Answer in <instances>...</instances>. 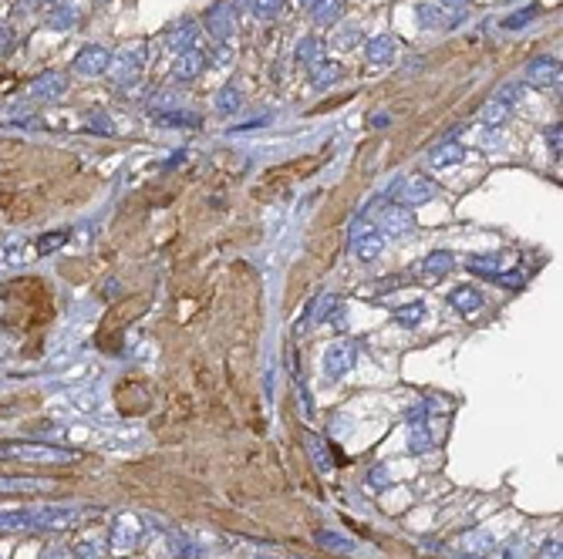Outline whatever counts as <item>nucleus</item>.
I'll list each match as a JSON object with an SVG mask.
<instances>
[{"instance_id": "nucleus-1", "label": "nucleus", "mask_w": 563, "mask_h": 559, "mask_svg": "<svg viewBox=\"0 0 563 559\" xmlns=\"http://www.w3.org/2000/svg\"><path fill=\"white\" fill-rule=\"evenodd\" d=\"M436 196V186L422 176H405L398 179L395 186H391V199L398 206H419V203H428Z\"/></svg>"}, {"instance_id": "nucleus-2", "label": "nucleus", "mask_w": 563, "mask_h": 559, "mask_svg": "<svg viewBox=\"0 0 563 559\" xmlns=\"http://www.w3.org/2000/svg\"><path fill=\"white\" fill-rule=\"evenodd\" d=\"M0 458H27V462H71V452L48 445H24V442H4L0 445Z\"/></svg>"}, {"instance_id": "nucleus-3", "label": "nucleus", "mask_w": 563, "mask_h": 559, "mask_svg": "<svg viewBox=\"0 0 563 559\" xmlns=\"http://www.w3.org/2000/svg\"><path fill=\"white\" fill-rule=\"evenodd\" d=\"M206 31L219 41V44H230L233 34H236V17H233L230 4H213L206 11Z\"/></svg>"}, {"instance_id": "nucleus-4", "label": "nucleus", "mask_w": 563, "mask_h": 559, "mask_svg": "<svg viewBox=\"0 0 563 559\" xmlns=\"http://www.w3.org/2000/svg\"><path fill=\"white\" fill-rule=\"evenodd\" d=\"M526 78H530V85H537V88H557V85H560V64L553 61V58H537V61H530V68H526Z\"/></svg>"}, {"instance_id": "nucleus-5", "label": "nucleus", "mask_w": 563, "mask_h": 559, "mask_svg": "<svg viewBox=\"0 0 563 559\" xmlns=\"http://www.w3.org/2000/svg\"><path fill=\"white\" fill-rule=\"evenodd\" d=\"M58 482L54 479H0V492H11V496H41V492H54Z\"/></svg>"}, {"instance_id": "nucleus-6", "label": "nucleus", "mask_w": 563, "mask_h": 559, "mask_svg": "<svg viewBox=\"0 0 563 559\" xmlns=\"http://www.w3.org/2000/svg\"><path fill=\"white\" fill-rule=\"evenodd\" d=\"M382 226H384V233H388V236H405V233H411L415 219H411V213L405 209V206L388 203L382 209Z\"/></svg>"}, {"instance_id": "nucleus-7", "label": "nucleus", "mask_w": 563, "mask_h": 559, "mask_svg": "<svg viewBox=\"0 0 563 559\" xmlns=\"http://www.w3.org/2000/svg\"><path fill=\"white\" fill-rule=\"evenodd\" d=\"M448 304L456 307L465 320H475L479 314H483V297L475 293V287H459V290H452Z\"/></svg>"}, {"instance_id": "nucleus-8", "label": "nucleus", "mask_w": 563, "mask_h": 559, "mask_svg": "<svg viewBox=\"0 0 563 559\" xmlns=\"http://www.w3.org/2000/svg\"><path fill=\"white\" fill-rule=\"evenodd\" d=\"M351 364H354V344H351V341L331 344V351H327V374H331V378L347 374Z\"/></svg>"}, {"instance_id": "nucleus-9", "label": "nucleus", "mask_w": 563, "mask_h": 559, "mask_svg": "<svg viewBox=\"0 0 563 559\" xmlns=\"http://www.w3.org/2000/svg\"><path fill=\"white\" fill-rule=\"evenodd\" d=\"M351 246H354V253L361 256V260H374V256L384 250V233H378V229H364V233H358L354 240H351Z\"/></svg>"}, {"instance_id": "nucleus-10", "label": "nucleus", "mask_w": 563, "mask_h": 559, "mask_svg": "<svg viewBox=\"0 0 563 559\" xmlns=\"http://www.w3.org/2000/svg\"><path fill=\"white\" fill-rule=\"evenodd\" d=\"M364 58L372 64H388L395 58V38H388V34H378L364 44Z\"/></svg>"}, {"instance_id": "nucleus-11", "label": "nucleus", "mask_w": 563, "mask_h": 559, "mask_svg": "<svg viewBox=\"0 0 563 559\" xmlns=\"http://www.w3.org/2000/svg\"><path fill=\"white\" fill-rule=\"evenodd\" d=\"M206 68V54L203 51H182L179 61H176V78L179 81H192V78H199V71Z\"/></svg>"}, {"instance_id": "nucleus-12", "label": "nucleus", "mask_w": 563, "mask_h": 559, "mask_svg": "<svg viewBox=\"0 0 563 559\" xmlns=\"http://www.w3.org/2000/svg\"><path fill=\"white\" fill-rule=\"evenodd\" d=\"M192 41H196V24L192 21H182V27H176V31H169L166 38V48H172V51H189Z\"/></svg>"}, {"instance_id": "nucleus-13", "label": "nucleus", "mask_w": 563, "mask_h": 559, "mask_svg": "<svg viewBox=\"0 0 563 559\" xmlns=\"http://www.w3.org/2000/svg\"><path fill=\"white\" fill-rule=\"evenodd\" d=\"M310 17H314V24H334L341 17V0H314Z\"/></svg>"}, {"instance_id": "nucleus-14", "label": "nucleus", "mask_w": 563, "mask_h": 559, "mask_svg": "<svg viewBox=\"0 0 563 559\" xmlns=\"http://www.w3.org/2000/svg\"><path fill=\"white\" fill-rule=\"evenodd\" d=\"M456 267V260H452V253H446V250H438V253H428L422 260V273H428V277H442V273H448V270Z\"/></svg>"}, {"instance_id": "nucleus-15", "label": "nucleus", "mask_w": 563, "mask_h": 559, "mask_svg": "<svg viewBox=\"0 0 563 559\" xmlns=\"http://www.w3.org/2000/svg\"><path fill=\"white\" fill-rule=\"evenodd\" d=\"M152 118L159 125H172V128H199V118L189 112H152Z\"/></svg>"}, {"instance_id": "nucleus-16", "label": "nucleus", "mask_w": 563, "mask_h": 559, "mask_svg": "<svg viewBox=\"0 0 563 559\" xmlns=\"http://www.w3.org/2000/svg\"><path fill=\"white\" fill-rule=\"evenodd\" d=\"M78 68L88 71V75H98V71L108 68V51H102V48H88V51L78 58Z\"/></svg>"}, {"instance_id": "nucleus-17", "label": "nucleus", "mask_w": 563, "mask_h": 559, "mask_svg": "<svg viewBox=\"0 0 563 559\" xmlns=\"http://www.w3.org/2000/svg\"><path fill=\"white\" fill-rule=\"evenodd\" d=\"M320 54H324V44L317 38H304L297 44V61L300 64H310V68H317L320 64Z\"/></svg>"}, {"instance_id": "nucleus-18", "label": "nucleus", "mask_w": 563, "mask_h": 559, "mask_svg": "<svg viewBox=\"0 0 563 559\" xmlns=\"http://www.w3.org/2000/svg\"><path fill=\"white\" fill-rule=\"evenodd\" d=\"M503 263H506V260H503L500 253L473 256V260H469V270H473V273H483V277H496V273H503Z\"/></svg>"}, {"instance_id": "nucleus-19", "label": "nucleus", "mask_w": 563, "mask_h": 559, "mask_svg": "<svg viewBox=\"0 0 563 559\" xmlns=\"http://www.w3.org/2000/svg\"><path fill=\"white\" fill-rule=\"evenodd\" d=\"M462 145H456V142H446V145H438L436 152H432V166H456V162H462Z\"/></svg>"}, {"instance_id": "nucleus-20", "label": "nucleus", "mask_w": 563, "mask_h": 559, "mask_svg": "<svg viewBox=\"0 0 563 559\" xmlns=\"http://www.w3.org/2000/svg\"><path fill=\"white\" fill-rule=\"evenodd\" d=\"M506 115H510V105H503L500 98H493V102H486L483 108H479V118H483L486 125H503Z\"/></svg>"}, {"instance_id": "nucleus-21", "label": "nucleus", "mask_w": 563, "mask_h": 559, "mask_svg": "<svg viewBox=\"0 0 563 559\" xmlns=\"http://www.w3.org/2000/svg\"><path fill=\"white\" fill-rule=\"evenodd\" d=\"M419 21H422V27H442L448 21V11H442L436 4H419Z\"/></svg>"}, {"instance_id": "nucleus-22", "label": "nucleus", "mask_w": 563, "mask_h": 559, "mask_svg": "<svg viewBox=\"0 0 563 559\" xmlns=\"http://www.w3.org/2000/svg\"><path fill=\"white\" fill-rule=\"evenodd\" d=\"M337 78H341V64L320 61L317 68H314V88H327V85H334Z\"/></svg>"}, {"instance_id": "nucleus-23", "label": "nucleus", "mask_w": 563, "mask_h": 559, "mask_svg": "<svg viewBox=\"0 0 563 559\" xmlns=\"http://www.w3.org/2000/svg\"><path fill=\"white\" fill-rule=\"evenodd\" d=\"M216 108L223 115H233L236 108H240V91H236V88H223L216 95Z\"/></svg>"}, {"instance_id": "nucleus-24", "label": "nucleus", "mask_w": 563, "mask_h": 559, "mask_svg": "<svg viewBox=\"0 0 563 559\" xmlns=\"http://www.w3.org/2000/svg\"><path fill=\"white\" fill-rule=\"evenodd\" d=\"M283 11V0H253V14L260 21H273Z\"/></svg>"}, {"instance_id": "nucleus-25", "label": "nucleus", "mask_w": 563, "mask_h": 559, "mask_svg": "<svg viewBox=\"0 0 563 559\" xmlns=\"http://www.w3.org/2000/svg\"><path fill=\"white\" fill-rule=\"evenodd\" d=\"M425 317V304H405L395 310V320L398 324H419Z\"/></svg>"}, {"instance_id": "nucleus-26", "label": "nucleus", "mask_w": 563, "mask_h": 559, "mask_svg": "<svg viewBox=\"0 0 563 559\" xmlns=\"http://www.w3.org/2000/svg\"><path fill=\"white\" fill-rule=\"evenodd\" d=\"M314 307H317V310H310V320H314V324H320L324 317H331V310L337 307V297H334V293H324V297H320Z\"/></svg>"}, {"instance_id": "nucleus-27", "label": "nucleus", "mask_w": 563, "mask_h": 559, "mask_svg": "<svg viewBox=\"0 0 563 559\" xmlns=\"http://www.w3.org/2000/svg\"><path fill=\"white\" fill-rule=\"evenodd\" d=\"M307 448H310V455L317 458L320 472H331V458H327V452H324V442H320V438H314V435H307Z\"/></svg>"}, {"instance_id": "nucleus-28", "label": "nucleus", "mask_w": 563, "mask_h": 559, "mask_svg": "<svg viewBox=\"0 0 563 559\" xmlns=\"http://www.w3.org/2000/svg\"><path fill=\"white\" fill-rule=\"evenodd\" d=\"M31 213H34V199H31V196H21V199L11 206V219H27Z\"/></svg>"}, {"instance_id": "nucleus-29", "label": "nucleus", "mask_w": 563, "mask_h": 559, "mask_svg": "<svg viewBox=\"0 0 563 559\" xmlns=\"http://www.w3.org/2000/svg\"><path fill=\"white\" fill-rule=\"evenodd\" d=\"M489 280L500 283V287H510V290H520V287H523V273H516V270H512V273H496V277H489Z\"/></svg>"}, {"instance_id": "nucleus-30", "label": "nucleus", "mask_w": 563, "mask_h": 559, "mask_svg": "<svg viewBox=\"0 0 563 559\" xmlns=\"http://www.w3.org/2000/svg\"><path fill=\"white\" fill-rule=\"evenodd\" d=\"M64 240H68V233H51V236H44V240H41V253H51V250H58Z\"/></svg>"}, {"instance_id": "nucleus-31", "label": "nucleus", "mask_w": 563, "mask_h": 559, "mask_svg": "<svg viewBox=\"0 0 563 559\" xmlns=\"http://www.w3.org/2000/svg\"><path fill=\"white\" fill-rule=\"evenodd\" d=\"M317 539H320V543H324V546H341V549H354V543H351V539H341V536H331V533H320Z\"/></svg>"}, {"instance_id": "nucleus-32", "label": "nucleus", "mask_w": 563, "mask_h": 559, "mask_svg": "<svg viewBox=\"0 0 563 559\" xmlns=\"http://www.w3.org/2000/svg\"><path fill=\"white\" fill-rule=\"evenodd\" d=\"M14 155H21V142L0 139V159H14Z\"/></svg>"}, {"instance_id": "nucleus-33", "label": "nucleus", "mask_w": 563, "mask_h": 559, "mask_svg": "<svg viewBox=\"0 0 563 559\" xmlns=\"http://www.w3.org/2000/svg\"><path fill=\"white\" fill-rule=\"evenodd\" d=\"M526 21H530V11H523V14H512V17H506V21H503V27H523Z\"/></svg>"}, {"instance_id": "nucleus-34", "label": "nucleus", "mask_w": 563, "mask_h": 559, "mask_svg": "<svg viewBox=\"0 0 563 559\" xmlns=\"http://www.w3.org/2000/svg\"><path fill=\"white\" fill-rule=\"evenodd\" d=\"M267 118H253V122H243V125H233V132H250V128H263Z\"/></svg>"}, {"instance_id": "nucleus-35", "label": "nucleus", "mask_w": 563, "mask_h": 559, "mask_svg": "<svg viewBox=\"0 0 563 559\" xmlns=\"http://www.w3.org/2000/svg\"><path fill=\"white\" fill-rule=\"evenodd\" d=\"M547 139H550L553 152H560V125H557V128H550V132H547Z\"/></svg>"}, {"instance_id": "nucleus-36", "label": "nucleus", "mask_w": 563, "mask_h": 559, "mask_svg": "<svg viewBox=\"0 0 563 559\" xmlns=\"http://www.w3.org/2000/svg\"><path fill=\"white\" fill-rule=\"evenodd\" d=\"M388 125V115H374V128H384Z\"/></svg>"}, {"instance_id": "nucleus-37", "label": "nucleus", "mask_w": 563, "mask_h": 559, "mask_svg": "<svg viewBox=\"0 0 563 559\" xmlns=\"http://www.w3.org/2000/svg\"><path fill=\"white\" fill-rule=\"evenodd\" d=\"M307 4H314V0H307Z\"/></svg>"}]
</instances>
